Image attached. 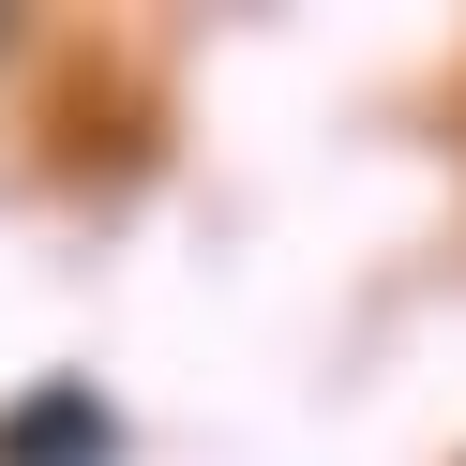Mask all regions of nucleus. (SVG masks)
I'll use <instances>...</instances> for the list:
<instances>
[{"label": "nucleus", "mask_w": 466, "mask_h": 466, "mask_svg": "<svg viewBox=\"0 0 466 466\" xmlns=\"http://www.w3.org/2000/svg\"><path fill=\"white\" fill-rule=\"evenodd\" d=\"M0 466H106V406L91 391H31L0 421Z\"/></svg>", "instance_id": "f257e3e1"}]
</instances>
